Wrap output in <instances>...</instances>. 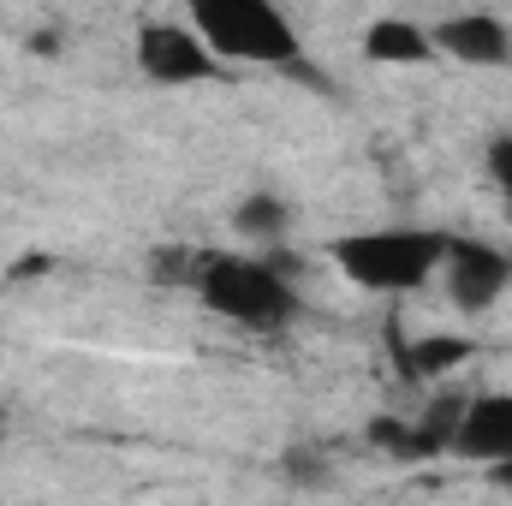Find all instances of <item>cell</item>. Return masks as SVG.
Segmentation results:
<instances>
[{"label": "cell", "mask_w": 512, "mask_h": 506, "mask_svg": "<svg viewBox=\"0 0 512 506\" xmlns=\"http://www.w3.org/2000/svg\"><path fill=\"white\" fill-rule=\"evenodd\" d=\"M191 292H197V304L209 316H221L233 328H251V334H280L304 310V298L286 280V268L251 251H203Z\"/></svg>", "instance_id": "obj_1"}, {"label": "cell", "mask_w": 512, "mask_h": 506, "mask_svg": "<svg viewBox=\"0 0 512 506\" xmlns=\"http://www.w3.org/2000/svg\"><path fill=\"white\" fill-rule=\"evenodd\" d=\"M191 30L209 42V54L227 72L233 66H256V72L310 78L304 36H298V24L274 0H197L191 6Z\"/></svg>", "instance_id": "obj_2"}, {"label": "cell", "mask_w": 512, "mask_h": 506, "mask_svg": "<svg viewBox=\"0 0 512 506\" xmlns=\"http://www.w3.org/2000/svg\"><path fill=\"white\" fill-rule=\"evenodd\" d=\"M441 227H411V221H393V227H364V233H346L334 239L328 256L334 268L370 292V298H405V292H423L435 274H441V256H447Z\"/></svg>", "instance_id": "obj_3"}, {"label": "cell", "mask_w": 512, "mask_h": 506, "mask_svg": "<svg viewBox=\"0 0 512 506\" xmlns=\"http://www.w3.org/2000/svg\"><path fill=\"white\" fill-rule=\"evenodd\" d=\"M137 72L161 90L227 84V66L209 54V42L191 30V18H143L137 24Z\"/></svg>", "instance_id": "obj_4"}, {"label": "cell", "mask_w": 512, "mask_h": 506, "mask_svg": "<svg viewBox=\"0 0 512 506\" xmlns=\"http://www.w3.org/2000/svg\"><path fill=\"white\" fill-rule=\"evenodd\" d=\"M435 280H441V292H447V304H453L459 316H489V310L512 292V251L507 245H489V239L453 233Z\"/></svg>", "instance_id": "obj_5"}, {"label": "cell", "mask_w": 512, "mask_h": 506, "mask_svg": "<svg viewBox=\"0 0 512 506\" xmlns=\"http://www.w3.org/2000/svg\"><path fill=\"white\" fill-rule=\"evenodd\" d=\"M465 417V393H435L417 417H376L364 435L370 447L405 465H429V459H453V435Z\"/></svg>", "instance_id": "obj_6"}, {"label": "cell", "mask_w": 512, "mask_h": 506, "mask_svg": "<svg viewBox=\"0 0 512 506\" xmlns=\"http://www.w3.org/2000/svg\"><path fill=\"white\" fill-rule=\"evenodd\" d=\"M453 459L459 465H483V471H507L512 465V393H465V417L453 435Z\"/></svg>", "instance_id": "obj_7"}, {"label": "cell", "mask_w": 512, "mask_h": 506, "mask_svg": "<svg viewBox=\"0 0 512 506\" xmlns=\"http://www.w3.org/2000/svg\"><path fill=\"white\" fill-rule=\"evenodd\" d=\"M435 54L477 66V72H507L512 66V24L501 12H447L435 30Z\"/></svg>", "instance_id": "obj_8"}, {"label": "cell", "mask_w": 512, "mask_h": 506, "mask_svg": "<svg viewBox=\"0 0 512 506\" xmlns=\"http://www.w3.org/2000/svg\"><path fill=\"white\" fill-rule=\"evenodd\" d=\"M364 60L370 66H429V60H441L435 54V36L423 30V24H411V18H370L364 24Z\"/></svg>", "instance_id": "obj_9"}, {"label": "cell", "mask_w": 512, "mask_h": 506, "mask_svg": "<svg viewBox=\"0 0 512 506\" xmlns=\"http://www.w3.org/2000/svg\"><path fill=\"white\" fill-rule=\"evenodd\" d=\"M393 358H399L405 381H447L471 358V340H453V334H411V340H399L393 334Z\"/></svg>", "instance_id": "obj_10"}, {"label": "cell", "mask_w": 512, "mask_h": 506, "mask_svg": "<svg viewBox=\"0 0 512 506\" xmlns=\"http://www.w3.org/2000/svg\"><path fill=\"white\" fill-rule=\"evenodd\" d=\"M233 233L251 239V245H280V239L292 233V203H286L280 191L256 185V191H245V197L233 203Z\"/></svg>", "instance_id": "obj_11"}, {"label": "cell", "mask_w": 512, "mask_h": 506, "mask_svg": "<svg viewBox=\"0 0 512 506\" xmlns=\"http://www.w3.org/2000/svg\"><path fill=\"white\" fill-rule=\"evenodd\" d=\"M197 256H203V245H161V251L149 256L155 286H185V292H191V280H197Z\"/></svg>", "instance_id": "obj_12"}, {"label": "cell", "mask_w": 512, "mask_h": 506, "mask_svg": "<svg viewBox=\"0 0 512 506\" xmlns=\"http://www.w3.org/2000/svg\"><path fill=\"white\" fill-rule=\"evenodd\" d=\"M280 477L292 483V489H328V453L322 447H292L286 459H280Z\"/></svg>", "instance_id": "obj_13"}, {"label": "cell", "mask_w": 512, "mask_h": 506, "mask_svg": "<svg viewBox=\"0 0 512 506\" xmlns=\"http://www.w3.org/2000/svg\"><path fill=\"white\" fill-rule=\"evenodd\" d=\"M483 173H489V185L501 191V203L512 209V131H495V137L483 143Z\"/></svg>", "instance_id": "obj_14"}]
</instances>
